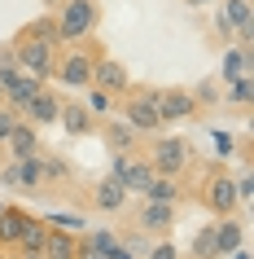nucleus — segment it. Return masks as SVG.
<instances>
[{
  "instance_id": "nucleus-25",
  "label": "nucleus",
  "mask_w": 254,
  "mask_h": 259,
  "mask_svg": "<svg viewBox=\"0 0 254 259\" xmlns=\"http://www.w3.org/2000/svg\"><path fill=\"white\" fill-rule=\"evenodd\" d=\"M224 79H237V75H250V44H232L224 53Z\"/></svg>"
},
{
  "instance_id": "nucleus-18",
  "label": "nucleus",
  "mask_w": 254,
  "mask_h": 259,
  "mask_svg": "<svg viewBox=\"0 0 254 259\" xmlns=\"http://www.w3.org/2000/svg\"><path fill=\"white\" fill-rule=\"evenodd\" d=\"M219 9L228 14V22L237 27V44L254 40V5L250 0H219Z\"/></svg>"
},
{
  "instance_id": "nucleus-35",
  "label": "nucleus",
  "mask_w": 254,
  "mask_h": 259,
  "mask_svg": "<svg viewBox=\"0 0 254 259\" xmlns=\"http://www.w3.org/2000/svg\"><path fill=\"white\" fill-rule=\"evenodd\" d=\"M180 5H184V9H211L215 0H180Z\"/></svg>"
},
{
  "instance_id": "nucleus-16",
  "label": "nucleus",
  "mask_w": 254,
  "mask_h": 259,
  "mask_svg": "<svg viewBox=\"0 0 254 259\" xmlns=\"http://www.w3.org/2000/svg\"><path fill=\"white\" fill-rule=\"evenodd\" d=\"M44 259H79V233L70 229H57V224H48V233H44Z\"/></svg>"
},
{
  "instance_id": "nucleus-23",
  "label": "nucleus",
  "mask_w": 254,
  "mask_h": 259,
  "mask_svg": "<svg viewBox=\"0 0 254 259\" xmlns=\"http://www.w3.org/2000/svg\"><path fill=\"white\" fill-rule=\"evenodd\" d=\"M40 167H44V185H48V189H57V185H66V180L75 176L66 158H57V154L44 150V145H40Z\"/></svg>"
},
{
  "instance_id": "nucleus-21",
  "label": "nucleus",
  "mask_w": 254,
  "mask_h": 259,
  "mask_svg": "<svg viewBox=\"0 0 254 259\" xmlns=\"http://www.w3.org/2000/svg\"><path fill=\"white\" fill-rule=\"evenodd\" d=\"M44 233H48V220L31 215L27 229H22V237L14 242V250H18V255H40V250H44Z\"/></svg>"
},
{
  "instance_id": "nucleus-10",
  "label": "nucleus",
  "mask_w": 254,
  "mask_h": 259,
  "mask_svg": "<svg viewBox=\"0 0 254 259\" xmlns=\"http://www.w3.org/2000/svg\"><path fill=\"white\" fill-rule=\"evenodd\" d=\"M96 137L106 141V150H110V154H140V150H145V137L136 132L132 123H123V119L96 123Z\"/></svg>"
},
{
  "instance_id": "nucleus-4",
  "label": "nucleus",
  "mask_w": 254,
  "mask_h": 259,
  "mask_svg": "<svg viewBox=\"0 0 254 259\" xmlns=\"http://www.w3.org/2000/svg\"><path fill=\"white\" fill-rule=\"evenodd\" d=\"M53 18H57V40L62 44L88 40L101 27V0H62L53 9Z\"/></svg>"
},
{
  "instance_id": "nucleus-41",
  "label": "nucleus",
  "mask_w": 254,
  "mask_h": 259,
  "mask_svg": "<svg viewBox=\"0 0 254 259\" xmlns=\"http://www.w3.org/2000/svg\"><path fill=\"white\" fill-rule=\"evenodd\" d=\"M0 106H5V97H0Z\"/></svg>"
},
{
  "instance_id": "nucleus-33",
  "label": "nucleus",
  "mask_w": 254,
  "mask_h": 259,
  "mask_svg": "<svg viewBox=\"0 0 254 259\" xmlns=\"http://www.w3.org/2000/svg\"><path fill=\"white\" fill-rule=\"evenodd\" d=\"M145 259H180V250H175L167 237H158V242L149 246V255H145Z\"/></svg>"
},
{
  "instance_id": "nucleus-12",
  "label": "nucleus",
  "mask_w": 254,
  "mask_h": 259,
  "mask_svg": "<svg viewBox=\"0 0 254 259\" xmlns=\"http://www.w3.org/2000/svg\"><path fill=\"white\" fill-rule=\"evenodd\" d=\"M92 88H101V93H110L114 101H119V97L132 88V79H127V66L101 53V57H96V66H92Z\"/></svg>"
},
{
  "instance_id": "nucleus-6",
  "label": "nucleus",
  "mask_w": 254,
  "mask_h": 259,
  "mask_svg": "<svg viewBox=\"0 0 254 259\" xmlns=\"http://www.w3.org/2000/svg\"><path fill=\"white\" fill-rule=\"evenodd\" d=\"M145 158L158 176H184L188 167L197 163V150L188 145L184 137H145Z\"/></svg>"
},
{
  "instance_id": "nucleus-34",
  "label": "nucleus",
  "mask_w": 254,
  "mask_h": 259,
  "mask_svg": "<svg viewBox=\"0 0 254 259\" xmlns=\"http://www.w3.org/2000/svg\"><path fill=\"white\" fill-rule=\"evenodd\" d=\"M53 224L57 229H70V233H83V220H75V215H57Z\"/></svg>"
},
{
  "instance_id": "nucleus-14",
  "label": "nucleus",
  "mask_w": 254,
  "mask_h": 259,
  "mask_svg": "<svg viewBox=\"0 0 254 259\" xmlns=\"http://www.w3.org/2000/svg\"><path fill=\"white\" fill-rule=\"evenodd\" d=\"M57 114H62V97H57L53 88H48V83H44L40 93L31 97V106L22 110V119H27V123H35V127H48V123H57Z\"/></svg>"
},
{
  "instance_id": "nucleus-37",
  "label": "nucleus",
  "mask_w": 254,
  "mask_h": 259,
  "mask_svg": "<svg viewBox=\"0 0 254 259\" xmlns=\"http://www.w3.org/2000/svg\"><path fill=\"white\" fill-rule=\"evenodd\" d=\"M79 259H106V255H96V250H79Z\"/></svg>"
},
{
  "instance_id": "nucleus-28",
  "label": "nucleus",
  "mask_w": 254,
  "mask_h": 259,
  "mask_svg": "<svg viewBox=\"0 0 254 259\" xmlns=\"http://www.w3.org/2000/svg\"><path fill=\"white\" fill-rule=\"evenodd\" d=\"M83 106L92 110V114H110V110H114V97H110V93H101V88H92V83H88V88H83Z\"/></svg>"
},
{
  "instance_id": "nucleus-27",
  "label": "nucleus",
  "mask_w": 254,
  "mask_h": 259,
  "mask_svg": "<svg viewBox=\"0 0 254 259\" xmlns=\"http://www.w3.org/2000/svg\"><path fill=\"white\" fill-rule=\"evenodd\" d=\"M193 259H215V224H201L197 237H193Z\"/></svg>"
},
{
  "instance_id": "nucleus-17",
  "label": "nucleus",
  "mask_w": 254,
  "mask_h": 259,
  "mask_svg": "<svg viewBox=\"0 0 254 259\" xmlns=\"http://www.w3.org/2000/svg\"><path fill=\"white\" fill-rule=\"evenodd\" d=\"M5 150H9V158H31V154L40 150V127L27 123V119H18L14 132L5 137Z\"/></svg>"
},
{
  "instance_id": "nucleus-8",
  "label": "nucleus",
  "mask_w": 254,
  "mask_h": 259,
  "mask_svg": "<svg viewBox=\"0 0 254 259\" xmlns=\"http://www.w3.org/2000/svg\"><path fill=\"white\" fill-rule=\"evenodd\" d=\"M127 185L119 176H101L88 185V211H101V215H119L123 206H127Z\"/></svg>"
},
{
  "instance_id": "nucleus-38",
  "label": "nucleus",
  "mask_w": 254,
  "mask_h": 259,
  "mask_svg": "<svg viewBox=\"0 0 254 259\" xmlns=\"http://www.w3.org/2000/svg\"><path fill=\"white\" fill-rule=\"evenodd\" d=\"M9 259H44V255H18V250H9Z\"/></svg>"
},
{
  "instance_id": "nucleus-22",
  "label": "nucleus",
  "mask_w": 254,
  "mask_h": 259,
  "mask_svg": "<svg viewBox=\"0 0 254 259\" xmlns=\"http://www.w3.org/2000/svg\"><path fill=\"white\" fill-rule=\"evenodd\" d=\"M154 180V167H149L145 150L132 154V163H127V171H123V185H127V193H145V185Z\"/></svg>"
},
{
  "instance_id": "nucleus-5",
  "label": "nucleus",
  "mask_w": 254,
  "mask_h": 259,
  "mask_svg": "<svg viewBox=\"0 0 254 259\" xmlns=\"http://www.w3.org/2000/svg\"><path fill=\"white\" fill-rule=\"evenodd\" d=\"M197 202L211 211L215 220L224 215H237V180L228 176L224 163H211L201 171V185H197Z\"/></svg>"
},
{
  "instance_id": "nucleus-29",
  "label": "nucleus",
  "mask_w": 254,
  "mask_h": 259,
  "mask_svg": "<svg viewBox=\"0 0 254 259\" xmlns=\"http://www.w3.org/2000/svg\"><path fill=\"white\" fill-rule=\"evenodd\" d=\"M0 185L14 189V193H22V167H18V158H9V163L0 167Z\"/></svg>"
},
{
  "instance_id": "nucleus-39",
  "label": "nucleus",
  "mask_w": 254,
  "mask_h": 259,
  "mask_svg": "<svg viewBox=\"0 0 254 259\" xmlns=\"http://www.w3.org/2000/svg\"><path fill=\"white\" fill-rule=\"evenodd\" d=\"M44 5H53V9H57V5H62V0H44Z\"/></svg>"
},
{
  "instance_id": "nucleus-30",
  "label": "nucleus",
  "mask_w": 254,
  "mask_h": 259,
  "mask_svg": "<svg viewBox=\"0 0 254 259\" xmlns=\"http://www.w3.org/2000/svg\"><path fill=\"white\" fill-rule=\"evenodd\" d=\"M237 180V202H250L254 198V176H250V163H245V171H241V176H232Z\"/></svg>"
},
{
  "instance_id": "nucleus-2",
  "label": "nucleus",
  "mask_w": 254,
  "mask_h": 259,
  "mask_svg": "<svg viewBox=\"0 0 254 259\" xmlns=\"http://www.w3.org/2000/svg\"><path fill=\"white\" fill-rule=\"evenodd\" d=\"M101 53H106V49H101L96 35L62 44V49H57V62H53V79L62 83V88H88V83H92V66H96Z\"/></svg>"
},
{
  "instance_id": "nucleus-19",
  "label": "nucleus",
  "mask_w": 254,
  "mask_h": 259,
  "mask_svg": "<svg viewBox=\"0 0 254 259\" xmlns=\"http://www.w3.org/2000/svg\"><path fill=\"white\" fill-rule=\"evenodd\" d=\"M27 220H31V211H22V206H0V246L5 250H14V242L27 229Z\"/></svg>"
},
{
  "instance_id": "nucleus-26",
  "label": "nucleus",
  "mask_w": 254,
  "mask_h": 259,
  "mask_svg": "<svg viewBox=\"0 0 254 259\" xmlns=\"http://www.w3.org/2000/svg\"><path fill=\"white\" fill-rule=\"evenodd\" d=\"M211 27H215V40H219V44H232V40H237V27L228 22V14L219 9V0L211 5Z\"/></svg>"
},
{
  "instance_id": "nucleus-3",
  "label": "nucleus",
  "mask_w": 254,
  "mask_h": 259,
  "mask_svg": "<svg viewBox=\"0 0 254 259\" xmlns=\"http://www.w3.org/2000/svg\"><path fill=\"white\" fill-rule=\"evenodd\" d=\"M123 123H132L140 137H158L162 132V114H158V88H145V83H132L127 93L114 101Z\"/></svg>"
},
{
  "instance_id": "nucleus-11",
  "label": "nucleus",
  "mask_w": 254,
  "mask_h": 259,
  "mask_svg": "<svg viewBox=\"0 0 254 259\" xmlns=\"http://www.w3.org/2000/svg\"><path fill=\"white\" fill-rule=\"evenodd\" d=\"M197 97L193 88H158V114L162 123H184V119H197Z\"/></svg>"
},
{
  "instance_id": "nucleus-9",
  "label": "nucleus",
  "mask_w": 254,
  "mask_h": 259,
  "mask_svg": "<svg viewBox=\"0 0 254 259\" xmlns=\"http://www.w3.org/2000/svg\"><path fill=\"white\" fill-rule=\"evenodd\" d=\"M175 229V202H158V198H145L136 206V233L145 237H167Z\"/></svg>"
},
{
  "instance_id": "nucleus-24",
  "label": "nucleus",
  "mask_w": 254,
  "mask_h": 259,
  "mask_svg": "<svg viewBox=\"0 0 254 259\" xmlns=\"http://www.w3.org/2000/svg\"><path fill=\"white\" fill-rule=\"evenodd\" d=\"M250 93H254V79L250 75H237V79H224L219 101H224V106H250Z\"/></svg>"
},
{
  "instance_id": "nucleus-36",
  "label": "nucleus",
  "mask_w": 254,
  "mask_h": 259,
  "mask_svg": "<svg viewBox=\"0 0 254 259\" xmlns=\"http://www.w3.org/2000/svg\"><path fill=\"white\" fill-rule=\"evenodd\" d=\"M232 259H250V250H245V246H237V250H232Z\"/></svg>"
},
{
  "instance_id": "nucleus-13",
  "label": "nucleus",
  "mask_w": 254,
  "mask_h": 259,
  "mask_svg": "<svg viewBox=\"0 0 254 259\" xmlns=\"http://www.w3.org/2000/svg\"><path fill=\"white\" fill-rule=\"evenodd\" d=\"M57 123L66 127V137H96V114L83 101H62V114H57Z\"/></svg>"
},
{
  "instance_id": "nucleus-40",
  "label": "nucleus",
  "mask_w": 254,
  "mask_h": 259,
  "mask_svg": "<svg viewBox=\"0 0 254 259\" xmlns=\"http://www.w3.org/2000/svg\"><path fill=\"white\" fill-rule=\"evenodd\" d=\"M0 259H9V250H5V246H0Z\"/></svg>"
},
{
  "instance_id": "nucleus-31",
  "label": "nucleus",
  "mask_w": 254,
  "mask_h": 259,
  "mask_svg": "<svg viewBox=\"0 0 254 259\" xmlns=\"http://www.w3.org/2000/svg\"><path fill=\"white\" fill-rule=\"evenodd\" d=\"M215 154H219V163H228V158L237 154V141L228 137V132H215Z\"/></svg>"
},
{
  "instance_id": "nucleus-20",
  "label": "nucleus",
  "mask_w": 254,
  "mask_h": 259,
  "mask_svg": "<svg viewBox=\"0 0 254 259\" xmlns=\"http://www.w3.org/2000/svg\"><path fill=\"white\" fill-rule=\"evenodd\" d=\"M184 193H188V189L180 185V176H158V171H154V180L145 185V193H140V198H158V202H180Z\"/></svg>"
},
{
  "instance_id": "nucleus-15",
  "label": "nucleus",
  "mask_w": 254,
  "mask_h": 259,
  "mask_svg": "<svg viewBox=\"0 0 254 259\" xmlns=\"http://www.w3.org/2000/svg\"><path fill=\"white\" fill-rule=\"evenodd\" d=\"M237 246H245V224L237 215L215 220V259H228Z\"/></svg>"
},
{
  "instance_id": "nucleus-32",
  "label": "nucleus",
  "mask_w": 254,
  "mask_h": 259,
  "mask_svg": "<svg viewBox=\"0 0 254 259\" xmlns=\"http://www.w3.org/2000/svg\"><path fill=\"white\" fill-rule=\"evenodd\" d=\"M22 119V114H18L14 106H0V145H5V137H9V132H14V123Z\"/></svg>"
},
{
  "instance_id": "nucleus-7",
  "label": "nucleus",
  "mask_w": 254,
  "mask_h": 259,
  "mask_svg": "<svg viewBox=\"0 0 254 259\" xmlns=\"http://www.w3.org/2000/svg\"><path fill=\"white\" fill-rule=\"evenodd\" d=\"M40 88H44V79H35V75H27V70H18L14 62H0V97H5V106H14L18 114H22Z\"/></svg>"
},
{
  "instance_id": "nucleus-1",
  "label": "nucleus",
  "mask_w": 254,
  "mask_h": 259,
  "mask_svg": "<svg viewBox=\"0 0 254 259\" xmlns=\"http://www.w3.org/2000/svg\"><path fill=\"white\" fill-rule=\"evenodd\" d=\"M9 49H14L18 70H27V75H35V79L48 83V79H53L57 49H62V40H57V18L53 14H40L35 22L18 27L14 40H9Z\"/></svg>"
}]
</instances>
